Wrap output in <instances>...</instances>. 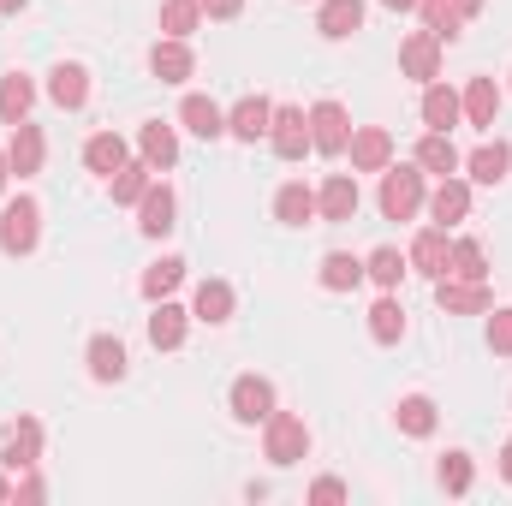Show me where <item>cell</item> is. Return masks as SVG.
<instances>
[{"mask_svg":"<svg viewBox=\"0 0 512 506\" xmlns=\"http://www.w3.org/2000/svg\"><path fill=\"white\" fill-rule=\"evenodd\" d=\"M262 453H268V465H298V459H310V429H304V417H292V411H274L268 423H262Z\"/></svg>","mask_w":512,"mask_h":506,"instance_id":"cell-1","label":"cell"},{"mask_svg":"<svg viewBox=\"0 0 512 506\" xmlns=\"http://www.w3.org/2000/svg\"><path fill=\"white\" fill-rule=\"evenodd\" d=\"M429 197H423V167L411 161V167H382V215L387 221H411L417 209H423Z\"/></svg>","mask_w":512,"mask_h":506,"instance_id":"cell-2","label":"cell"},{"mask_svg":"<svg viewBox=\"0 0 512 506\" xmlns=\"http://www.w3.org/2000/svg\"><path fill=\"white\" fill-rule=\"evenodd\" d=\"M42 239V203L36 197H12L0 209V251L6 256H30Z\"/></svg>","mask_w":512,"mask_h":506,"instance_id":"cell-3","label":"cell"},{"mask_svg":"<svg viewBox=\"0 0 512 506\" xmlns=\"http://www.w3.org/2000/svg\"><path fill=\"white\" fill-rule=\"evenodd\" d=\"M346 143H352V120H346V108H340V102H316V108H310V149H322V155H346Z\"/></svg>","mask_w":512,"mask_h":506,"instance_id":"cell-4","label":"cell"},{"mask_svg":"<svg viewBox=\"0 0 512 506\" xmlns=\"http://www.w3.org/2000/svg\"><path fill=\"white\" fill-rule=\"evenodd\" d=\"M399 66H405V78L435 84V78H441V36H435V30H411L405 48H399Z\"/></svg>","mask_w":512,"mask_h":506,"instance_id":"cell-5","label":"cell"},{"mask_svg":"<svg viewBox=\"0 0 512 506\" xmlns=\"http://www.w3.org/2000/svg\"><path fill=\"white\" fill-rule=\"evenodd\" d=\"M268 143H274L280 161H304V149H310V114L304 108H274Z\"/></svg>","mask_w":512,"mask_h":506,"instance_id":"cell-6","label":"cell"},{"mask_svg":"<svg viewBox=\"0 0 512 506\" xmlns=\"http://www.w3.org/2000/svg\"><path fill=\"white\" fill-rule=\"evenodd\" d=\"M435 304H441L447 316H477V310H489V286H483V280L441 274V280H435Z\"/></svg>","mask_w":512,"mask_h":506,"instance_id":"cell-7","label":"cell"},{"mask_svg":"<svg viewBox=\"0 0 512 506\" xmlns=\"http://www.w3.org/2000/svg\"><path fill=\"white\" fill-rule=\"evenodd\" d=\"M149 72H155L161 84H185V78L197 72V54H191V42H179V36L155 42V48H149Z\"/></svg>","mask_w":512,"mask_h":506,"instance_id":"cell-8","label":"cell"},{"mask_svg":"<svg viewBox=\"0 0 512 506\" xmlns=\"http://www.w3.org/2000/svg\"><path fill=\"white\" fill-rule=\"evenodd\" d=\"M48 102H54V108H66V114H72V108H84V102H90V72H84L78 60H60V66L48 72Z\"/></svg>","mask_w":512,"mask_h":506,"instance_id":"cell-9","label":"cell"},{"mask_svg":"<svg viewBox=\"0 0 512 506\" xmlns=\"http://www.w3.org/2000/svg\"><path fill=\"white\" fill-rule=\"evenodd\" d=\"M316 215L334 221V227L352 221V215H358V179H352V173H328V185L316 191Z\"/></svg>","mask_w":512,"mask_h":506,"instance_id":"cell-10","label":"cell"},{"mask_svg":"<svg viewBox=\"0 0 512 506\" xmlns=\"http://www.w3.org/2000/svg\"><path fill=\"white\" fill-rule=\"evenodd\" d=\"M36 459H42V423L36 417H18L12 435H6V447H0V465L6 471H30Z\"/></svg>","mask_w":512,"mask_h":506,"instance_id":"cell-11","label":"cell"},{"mask_svg":"<svg viewBox=\"0 0 512 506\" xmlns=\"http://www.w3.org/2000/svg\"><path fill=\"white\" fill-rule=\"evenodd\" d=\"M42 155H48V143H42V131L30 126V120H18V126H12V143H6V161H12V179H30V173H42Z\"/></svg>","mask_w":512,"mask_h":506,"instance_id":"cell-12","label":"cell"},{"mask_svg":"<svg viewBox=\"0 0 512 506\" xmlns=\"http://www.w3.org/2000/svg\"><path fill=\"white\" fill-rule=\"evenodd\" d=\"M233 417L239 423H268L274 417V387L262 376H239L233 381Z\"/></svg>","mask_w":512,"mask_h":506,"instance_id":"cell-13","label":"cell"},{"mask_svg":"<svg viewBox=\"0 0 512 506\" xmlns=\"http://www.w3.org/2000/svg\"><path fill=\"white\" fill-rule=\"evenodd\" d=\"M185 328H191V310H179V304L155 298V316H149V346H155V352H179V346H185Z\"/></svg>","mask_w":512,"mask_h":506,"instance_id":"cell-14","label":"cell"},{"mask_svg":"<svg viewBox=\"0 0 512 506\" xmlns=\"http://www.w3.org/2000/svg\"><path fill=\"white\" fill-rule=\"evenodd\" d=\"M447 251H453V239H447V227H423V233L411 239V256H405V262H411L417 274H429V280H441V274H447Z\"/></svg>","mask_w":512,"mask_h":506,"instance_id":"cell-15","label":"cell"},{"mask_svg":"<svg viewBox=\"0 0 512 506\" xmlns=\"http://www.w3.org/2000/svg\"><path fill=\"white\" fill-rule=\"evenodd\" d=\"M268 126H274V102H268V96H245V102L227 114V137H239V143L268 137Z\"/></svg>","mask_w":512,"mask_h":506,"instance_id":"cell-16","label":"cell"},{"mask_svg":"<svg viewBox=\"0 0 512 506\" xmlns=\"http://www.w3.org/2000/svg\"><path fill=\"white\" fill-rule=\"evenodd\" d=\"M346 149H352V167H358V173H382L387 161H393V137H387L382 126H358Z\"/></svg>","mask_w":512,"mask_h":506,"instance_id":"cell-17","label":"cell"},{"mask_svg":"<svg viewBox=\"0 0 512 506\" xmlns=\"http://www.w3.org/2000/svg\"><path fill=\"white\" fill-rule=\"evenodd\" d=\"M429 215H435V227H453V221H465V215H471V185L447 173V179L429 191Z\"/></svg>","mask_w":512,"mask_h":506,"instance_id":"cell-18","label":"cell"},{"mask_svg":"<svg viewBox=\"0 0 512 506\" xmlns=\"http://www.w3.org/2000/svg\"><path fill=\"white\" fill-rule=\"evenodd\" d=\"M316 30H322L328 42H346V36H358V30H364V0H322V12H316Z\"/></svg>","mask_w":512,"mask_h":506,"instance_id":"cell-19","label":"cell"},{"mask_svg":"<svg viewBox=\"0 0 512 506\" xmlns=\"http://www.w3.org/2000/svg\"><path fill=\"white\" fill-rule=\"evenodd\" d=\"M459 120H465L459 90H447V84H423V126L429 131H453Z\"/></svg>","mask_w":512,"mask_h":506,"instance_id":"cell-20","label":"cell"},{"mask_svg":"<svg viewBox=\"0 0 512 506\" xmlns=\"http://www.w3.org/2000/svg\"><path fill=\"white\" fill-rule=\"evenodd\" d=\"M274 221H286V227H310V221H316V191H310L304 179L280 185V191H274Z\"/></svg>","mask_w":512,"mask_h":506,"instance_id":"cell-21","label":"cell"},{"mask_svg":"<svg viewBox=\"0 0 512 506\" xmlns=\"http://www.w3.org/2000/svg\"><path fill=\"white\" fill-rule=\"evenodd\" d=\"M126 161H131V155H126V137H120V131H96V137L84 143V167H90V173H102V179H114Z\"/></svg>","mask_w":512,"mask_h":506,"instance_id":"cell-22","label":"cell"},{"mask_svg":"<svg viewBox=\"0 0 512 506\" xmlns=\"http://www.w3.org/2000/svg\"><path fill=\"white\" fill-rule=\"evenodd\" d=\"M179 120H185V131H191V137H203V143L227 137V114H221L209 96H185V102H179Z\"/></svg>","mask_w":512,"mask_h":506,"instance_id":"cell-23","label":"cell"},{"mask_svg":"<svg viewBox=\"0 0 512 506\" xmlns=\"http://www.w3.org/2000/svg\"><path fill=\"white\" fill-rule=\"evenodd\" d=\"M137 215H143L137 227H143L149 239H167V233H173V191H167V185H149V191L137 197Z\"/></svg>","mask_w":512,"mask_h":506,"instance_id":"cell-24","label":"cell"},{"mask_svg":"<svg viewBox=\"0 0 512 506\" xmlns=\"http://www.w3.org/2000/svg\"><path fill=\"white\" fill-rule=\"evenodd\" d=\"M191 316H197V322H209V328L233 322V286H227V280H203V286H197V298H191Z\"/></svg>","mask_w":512,"mask_h":506,"instance_id":"cell-25","label":"cell"},{"mask_svg":"<svg viewBox=\"0 0 512 506\" xmlns=\"http://www.w3.org/2000/svg\"><path fill=\"white\" fill-rule=\"evenodd\" d=\"M137 149H143V161H149L155 173H167V167L179 161V137H173V126H161V120H149V126L137 131Z\"/></svg>","mask_w":512,"mask_h":506,"instance_id":"cell-26","label":"cell"},{"mask_svg":"<svg viewBox=\"0 0 512 506\" xmlns=\"http://www.w3.org/2000/svg\"><path fill=\"white\" fill-rule=\"evenodd\" d=\"M465 167H471V179H477V185H501V179L512 173V143L495 137V143L471 149V161H465Z\"/></svg>","mask_w":512,"mask_h":506,"instance_id":"cell-27","label":"cell"},{"mask_svg":"<svg viewBox=\"0 0 512 506\" xmlns=\"http://www.w3.org/2000/svg\"><path fill=\"white\" fill-rule=\"evenodd\" d=\"M90 381H126V346L114 340V334H96L90 340Z\"/></svg>","mask_w":512,"mask_h":506,"instance_id":"cell-28","label":"cell"},{"mask_svg":"<svg viewBox=\"0 0 512 506\" xmlns=\"http://www.w3.org/2000/svg\"><path fill=\"white\" fill-rule=\"evenodd\" d=\"M459 102H465V120L483 126V131L495 126V114H501V90H495V78H471Z\"/></svg>","mask_w":512,"mask_h":506,"instance_id":"cell-29","label":"cell"},{"mask_svg":"<svg viewBox=\"0 0 512 506\" xmlns=\"http://www.w3.org/2000/svg\"><path fill=\"white\" fill-rule=\"evenodd\" d=\"M417 167H423V173H441V179H447V173H459L465 161H459V149H453V137H447V131H429V137L417 143Z\"/></svg>","mask_w":512,"mask_h":506,"instance_id":"cell-30","label":"cell"},{"mask_svg":"<svg viewBox=\"0 0 512 506\" xmlns=\"http://www.w3.org/2000/svg\"><path fill=\"white\" fill-rule=\"evenodd\" d=\"M30 102H36V84H30L24 72H6V78H0V120H6V126L30 120Z\"/></svg>","mask_w":512,"mask_h":506,"instance_id":"cell-31","label":"cell"},{"mask_svg":"<svg viewBox=\"0 0 512 506\" xmlns=\"http://www.w3.org/2000/svg\"><path fill=\"white\" fill-rule=\"evenodd\" d=\"M423 6V30H435L441 42H459L465 36V12H459V0H417Z\"/></svg>","mask_w":512,"mask_h":506,"instance_id":"cell-32","label":"cell"},{"mask_svg":"<svg viewBox=\"0 0 512 506\" xmlns=\"http://www.w3.org/2000/svg\"><path fill=\"white\" fill-rule=\"evenodd\" d=\"M316 280H322L328 292H352V286L364 280V262H358L352 251H328V256H322V274H316Z\"/></svg>","mask_w":512,"mask_h":506,"instance_id":"cell-33","label":"cell"},{"mask_svg":"<svg viewBox=\"0 0 512 506\" xmlns=\"http://www.w3.org/2000/svg\"><path fill=\"white\" fill-rule=\"evenodd\" d=\"M393 417H399V429H405V435H417V441H423V435H435V399H429V393H405Z\"/></svg>","mask_w":512,"mask_h":506,"instance_id":"cell-34","label":"cell"},{"mask_svg":"<svg viewBox=\"0 0 512 506\" xmlns=\"http://www.w3.org/2000/svg\"><path fill=\"white\" fill-rule=\"evenodd\" d=\"M447 274H459V280H489V256H483V245H477V239H453Z\"/></svg>","mask_w":512,"mask_h":506,"instance_id":"cell-35","label":"cell"},{"mask_svg":"<svg viewBox=\"0 0 512 506\" xmlns=\"http://www.w3.org/2000/svg\"><path fill=\"white\" fill-rule=\"evenodd\" d=\"M179 280H185V256H161V262H149V274H143V298H167Z\"/></svg>","mask_w":512,"mask_h":506,"instance_id":"cell-36","label":"cell"},{"mask_svg":"<svg viewBox=\"0 0 512 506\" xmlns=\"http://www.w3.org/2000/svg\"><path fill=\"white\" fill-rule=\"evenodd\" d=\"M370 334H376V346H399V334H405V310H399V298H382V304L370 310Z\"/></svg>","mask_w":512,"mask_h":506,"instance_id":"cell-37","label":"cell"},{"mask_svg":"<svg viewBox=\"0 0 512 506\" xmlns=\"http://www.w3.org/2000/svg\"><path fill=\"white\" fill-rule=\"evenodd\" d=\"M435 477H441V489H447V495H471V483H477V465H471V453H447Z\"/></svg>","mask_w":512,"mask_h":506,"instance_id":"cell-38","label":"cell"},{"mask_svg":"<svg viewBox=\"0 0 512 506\" xmlns=\"http://www.w3.org/2000/svg\"><path fill=\"white\" fill-rule=\"evenodd\" d=\"M197 18H203V0H167V6H161V30L179 36V42L197 30Z\"/></svg>","mask_w":512,"mask_h":506,"instance_id":"cell-39","label":"cell"},{"mask_svg":"<svg viewBox=\"0 0 512 506\" xmlns=\"http://www.w3.org/2000/svg\"><path fill=\"white\" fill-rule=\"evenodd\" d=\"M149 173H155L149 161H126V167L108 179V185H114V203H137V197L149 191Z\"/></svg>","mask_w":512,"mask_h":506,"instance_id":"cell-40","label":"cell"},{"mask_svg":"<svg viewBox=\"0 0 512 506\" xmlns=\"http://www.w3.org/2000/svg\"><path fill=\"white\" fill-rule=\"evenodd\" d=\"M405 268H411V262H405V256L393 251V245H382V251H370V262H364V274H370L376 286H387V292L399 286V274H405Z\"/></svg>","mask_w":512,"mask_h":506,"instance_id":"cell-41","label":"cell"},{"mask_svg":"<svg viewBox=\"0 0 512 506\" xmlns=\"http://www.w3.org/2000/svg\"><path fill=\"white\" fill-rule=\"evenodd\" d=\"M489 352L512 358V310H495V316H489Z\"/></svg>","mask_w":512,"mask_h":506,"instance_id":"cell-42","label":"cell"},{"mask_svg":"<svg viewBox=\"0 0 512 506\" xmlns=\"http://www.w3.org/2000/svg\"><path fill=\"white\" fill-rule=\"evenodd\" d=\"M310 501H346V483L340 477H322V483H310Z\"/></svg>","mask_w":512,"mask_h":506,"instance_id":"cell-43","label":"cell"},{"mask_svg":"<svg viewBox=\"0 0 512 506\" xmlns=\"http://www.w3.org/2000/svg\"><path fill=\"white\" fill-rule=\"evenodd\" d=\"M239 6H245V0H203L209 18H239Z\"/></svg>","mask_w":512,"mask_h":506,"instance_id":"cell-44","label":"cell"},{"mask_svg":"<svg viewBox=\"0 0 512 506\" xmlns=\"http://www.w3.org/2000/svg\"><path fill=\"white\" fill-rule=\"evenodd\" d=\"M12 501H42V483H36V477H24V483L12 489Z\"/></svg>","mask_w":512,"mask_h":506,"instance_id":"cell-45","label":"cell"},{"mask_svg":"<svg viewBox=\"0 0 512 506\" xmlns=\"http://www.w3.org/2000/svg\"><path fill=\"white\" fill-rule=\"evenodd\" d=\"M6 179H12V161H6V149H0V197H6Z\"/></svg>","mask_w":512,"mask_h":506,"instance_id":"cell-46","label":"cell"},{"mask_svg":"<svg viewBox=\"0 0 512 506\" xmlns=\"http://www.w3.org/2000/svg\"><path fill=\"white\" fill-rule=\"evenodd\" d=\"M501 477H507V483H512V441H507V447H501Z\"/></svg>","mask_w":512,"mask_h":506,"instance_id":"cell-47","label":"cell"},{"mask_svg":"<svg viewBox=\"0 0 512 506\" xmlns=\"http://www.w3.org/2000/svg\"><path fill=\"white\" fill-rule=\"evenodd\" d=\"M459 12H465V18H477V12H483V0H459Z\"/></svg>","mask_w":512,"mask_h":506,"instance_id":"cell-48","label":"cell"},{"mask_svg":"<svg viewBox=\"0 0 512 506\" xmlns=\"http://www.w3.org/2000/svg\"><path fill=\"white\" fill-rule=\"evenodd\" d=\"M382 6H393V12H411V6H417V0H382Z\"/></svg>","mask_w":512,"mask_h":506,"instance_id":"cell-49","label":"cell"},{"mask_svg":"<svg viewBox=\"0 0 512 506\" xmlns=\"http://www.w3.org/2000/svg\"><path fill=\"white\" fill-rule=\"evenodd\" d=\"M0 12H24V0H0Z\"/></svg>","mask_w":512,"mask_h":506,"instance_id":"cell-50","label":"cell"},{"mask_svg":"<svg viewBox=\"0 0 512 506\" xmlns=\"http://www.w3.org/2000/svg\"><path fill=\"white\" fill-rule=\"evenodd\" d=\"M0 501H12V483H6V477H0Z\"/></svg>","mask_w":512,"mask_h":506,"instance_id":"cell-51","label":"cell"}]
</instances>
